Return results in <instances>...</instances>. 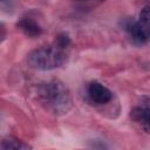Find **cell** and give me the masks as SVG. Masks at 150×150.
<instances>
[{"label":"cell","instance_id":"7a4b0ae2","mask_svg":"<svg viewBox=\"0 0 150 150\" xmlns=\"http://www.w3.org/2000/svg\"><path fill=\"white\" fill-rule=\"evenodd\" d=\"M66 49L57 47L55 43L52 46L40 47L28 54V63L32 68L39 70H53L67 62Z\"/></svg>","mask_w":150,"mask_h":150},{"label":"cell","instance_id":"5b68a950","mask_svg":"<svg viewBox=\"0 0 150 150\" xmlns=\"http://www.w3.org/2000/svg\"><path fill=\"white\" fill-rule=\"evenodd\" d=\"M149 101L145 98V102H142L139 105L135 107L131 110V117L135 122L139 123L141 127L144 129L145 132H149Z\"/></svg>","mask_w":150,"mask_h":150},{"label":"cell","instance_id":"9c48e42d","mask_svg":"<svg viewBox=\"0 0 150 150\" xmlns=\"http://www.w3.org/2000/svg\"><path fill=\"white\" fill-rule=\"evenodd\" d=\"M138 22H139L146 30H149V6L143 7V9L141 11Z\"/></svg>","mask_w":150,"mask_h":150},{"label":"cell","instance_id":"52a82bcc","mask_svg":"<svg viewBox=\"0 0 150 150\" xmlns=\"http://www.w3.org/2000/svg\"><path fill=\"white\" fill-rule=\"evenodd\" d=\"M25 149H30V145L16 137L6 136L0 139V150H25Z\"/></svg>","mask_w":150,"mask_h":150},{"label":"cell","instance_id":"8992f818","mask_svg":"<svg viewBox=\"0 0 150 150\" xmlns=\"http://www.w3.org/2000/svg\"><path fill=\"white\" fill-rule=\"evenodd\" d=\"M16 26L23 32L25 35L29 36V38H36V36H40L42 34V28L41 26L33 19V18H29V16H25V18H21Z\"/></svg>","mask_w":150,"mask_h":150},{"label":"cell","instance_id":"277c9868","mask_svg":"<svg viewBox=\"0 0 150 150\" xmlns=\"http://www.w3.org/2000/svg\"><path fill=\"white\" fill-rule=\"evenodd\" d=\"M87 93L90 101L95 104H105L112 98L111 90L97 81H93L88 84Z\"/></svg>","mask_w":150,"mask_h":150},{"label":"cell","instance_id":"6da1fadb","mask_svg":"<svg viewBox=\"0 0 150 150\" xmlns=\"http://www.w3.org/2000/svg\"><path fill=\"white\" fill-rule=\"evenodd\" d=\"M38 97L40 103L54 115H63L73 105L69 89L59 80H52L40 84Z\"/></svg>","mask_w":150,"mask_h":150},{"label":"cell","instance_id":"ba28073f","mask_svg":"<svg viewBox=\"0 0 150 150\" xmlns=\"http://www.w3.org/2000/svg\"><path fill=\"white\" fill-rule=\"evenodd\" d=\"M54 43H55L57 47H60V48L67 49V48L70 46V38H69L66 33H61V34H59V35L55 38Z\"/></svg>","mask_w":150,"mask_h":150},{"label":"cell","instance_id":"3957f363","mask_svg":"<svg viewBox=\"0 0 150 150\" xmlns=\"http://www.w3.org/2000/svg\"><path fill=\"white\" fill-rule=\"evenodd\" d=\"M123 28L135 45L143 46L148 42L149 30H146L138 21H135L132 19H127L123 21Z\"/></svg>","mask_w":150,"mask_h":150}]
</instances>
